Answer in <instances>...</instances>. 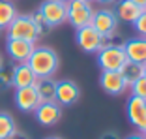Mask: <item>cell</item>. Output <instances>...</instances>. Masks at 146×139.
I'll list each match as a JSON object with an SVG mask.
<instances>
[{"label":"cell","mask_w":146,"mask_h":139,"mask_svg":"<svg viewBox=\"0 0 146 139\" xmlns=\"http://www.w3.org/2000/svg\"><path fill=\"white\" fill-rule=\"evenodd\" d=\"M124 51H125L127 60L137 62V64H144L146 62V38L127 39L124 43Z\"/></svg>","instance_id":"obj_14"},{"label":"cell","mask_w":146,"mask_h":139,"mask_svg":"<svg viewBox=\"0 0 146 139\" xmlns=\"http://www.w3.org/2000/svg\"><path fill=\"white\" fill-rule=\"evenodd\" d=\"M99 4H103V6H111V4H116L118 0H98Z\"/></svg>","instance_id":"obj_28"},{"label":"cell","mask_w":146,"mask_h":139,"mask_svg":"<svg viewBox=\"0 0 146 139\" xmlns=\"http://www.w3.org/2000/svg\"><path fill=\"white\" fill-rule=\"evenodd\" d=\"M84 2H90V4H92V2H94V0H84Z\"/></svg>","instance_id":"obj_34"},{"label":"cell","mask_w":146,"mask_h":139,"mask_svg":"<svg viewBox=\"0 0 146 139\" xmlns=\"http://www.w3.org/2000/svg\"><path fill=\"white\" fill-rule=\"evenodd\" d=\"M17 17V8L11 0H0V28H8V25Z\"/></svg>","instance_id":"obj_19"},{"label":"cell","mask_w":146,"mask_h":139,"mask_svg":"<svg viewBox=\"0 0 146 139\" xmlns=\"http://www.w3.org/2000/svg\"><path fill=\"white\" fill-rule=\"evenodd\" d=\"M125 139H146V137L142 134H133V135H127Z\"/></svg>","instance_id":"obj_29"},{"label":"cell","mask_w":146,"mask_h":139,"mask_svg":"<svg viewBox=\"0 0 146 139\" xmlns=\"http://www.w3.org/2000/svg\"><path fill=\"white\" fill-rule=\"evenodd\" d=\"M6 36H8V39H26L32 43H36V39H38V32H36V26L30 15H19V13L8 25Z\"/></svg>","instance_id":"obj_3"},{"label":"cell","mask_w":146,"mask_h":139,"mask_svg":"<svg viewBox=\"0 0 146 139\" xmlns=\"http://www.w3.org/2000/svg\"><path fill=\"white\" fill-rule=\"evenodd\" d=\"M127 120L133 124L137 130H144L146 128V100L139 98V96H131L127 100Z\"/></svg>","instance_id":"obj_12"},{"label":"cell","mask_w":146,"mask_h":139,"mask_svg":"<svg viewBox=\"0 0 146 139\" xmlns=\"http://www.w3.org/2000/svg\"><path fill=\"white\" fill-rule=\"evenodd\" d=\"M79 98H81V88L75 81L71 79L56 81V104H60L62 107H69L77 104Z\"/></svg>","instance_id":"obj_8"},{"label":"cell","mask_w":146,"mask_h":139,"mask_svg":"<svg viewBox=\"0 0 146 139\" xmlns=\"http://www.w3.org/2000/svg\"><path fill=\"white\" fill-rule=\"evenodd\" d=\"M34 47H36V43L26 41V39H8V41H6V53L9 55V58H11L15 64L28 62Z\"/></svg>","instance_id":"obj_11"},{"label":"cell","mask_w":146,"mask_h":139,"mask_svg":"<svg viewBox=\"0 0 146 139\" xmlns=\"http://www.w3.org/2000/svg\"><path fill=\"white\" fill-rule=\"evenodd\" d=\"M75 41H77V45L84 53H92V55H96V53L105 45V38L99 34L92 25H86V26H82V28H77Z\"/></svg>","instance_id":"obj_6"},{"label":"cell","mask_w":146,"mask_h":139,"mask_svg":"<svg viewBox=\"0 0 146 139\" xmlns=\"http://www.w3.org/2000/svg\"><path fill=\"white\" fill-rule=\"evenodd\" d=\"M36 90H38L39 100L43 102H56V81L52 77H45V79H38L36 81Z\"/></svg>","instance_id":"obj_17"},{"label":"cell","mask_w":146,"mask_h":139,"mask_svg":"<svg viewBox=\"0 0 146 139\" xmlns=\"http://www.w3.org/2000/svg\"><path fill=\"white\" fill-rule=\"evenodd\" d=\"M94 6L84 0H69L68 2V23L77 30L82 26L92 23V15H94Z\"/></svg>","instance_id":"obj_4"},{"label":"cell","mask_w":146,"mask_h":139,"mask_svg":"<svg viewBox=\"0 0 146 139\" xmlns=\"http://www.w3.org/2000/svg\"><path fill=\"white\" fill-rule=\"evenodd\" d=\"M99 85L109 96H120L127 90V85H125L120 72H101Z\"/></svg>","instance_id":"obj_13"},{"label":"cell","mask_w":146,"mask_h":139,"mask_svg":"<svg viewBox=\"0 0 146 139\" xmlns=\"http://www.w3.org/2000/svg\"><path fill=\"white\" fill-rule=\"evenodd\" d=\"M96 55H98V66L101 68V72H120L122 66L127 62L124 45L105 43Z\"/></svg>","instance_id":"obj_2"},{"label":"cell","mask_w":146,"mask_h":139,"mask_svg":"<svg viewBox=\"0 0 146 139\" xmlns=\"http://www.w3.org/2000/svg\"><path fill=\"white\" fill-rule=\"evenodd\" d=\"M142 75H144V77H146V62H144V64H142Z\"/></svg>","instance_id":"obj_30"},{"label":"cell","mask_w":146,"mask_h":139,"mask_svg":"<svg viewBox=\"0 0 146 139\" xmlns=\"http://www.w3.org/2000/svg\"><path fill=\"white\" fill-rule=\"evenodd\" d=\"M135 6H139L141 9H146V0H131Z\"/></svg>","instance_id":"obj_27"},{"label":"cell","mask_w":146,"mask_h":139,"mask_svg":"<svg viewBox=\"0 0 146 139\" xmlns=\"http://www.w3.org/2000/svg\"><path fill=\"white\" fill-rule=\"evenodd\" d=\"M17 132V124H15V118L11 117L6 111H0V139H6Z\"/></svg>","instance_id":"obj_20"},{"label":"cell","mask_w":146,"mask_h":139,"mask_svg":"<svg viewBox=\"0 0 146 139\" xmlns=\"http://www.w3.org/2000/svg\"><path fill=\"white\" fill-rule=\"evenodd\" d=\"M4 64V58H2V55H0V66Z\"/></svg>","instance_id":"obj_32"},{"label":"cell","mask_w":146,"mask_h":139,"mask_svg":"<svg viewBox=\"0 0 146 139\" xmlns=\"http://www.w3.org/2000/svg\"><path fill=\"white\" fill-rule=\"evenodd\" d=\"M13 100H15V105H17L19 111L23 113H34L36 107L41 104L38 96V90L36 87H23V88H15V96H13Z\"/></svg>","instance_id":"obj_10"},{"label":"cell","mask_w":146,"mask_h":139,"mask_svg":"<svg viewBox=\"0 0 146 139\" xmlns=\"http://www.w3.org/2000/svg\"><path fill=\"white\" fill-rule=\"evenodd\" d=\"M133 26H135V30H137V34L141 38H146V9H142V13L135 19Z\"/></svg>","instance_id":"obj_24"},{"label":"cell","mask_w":146,"mask_h":139,"mask_svg":"<svg viewBox=\"0 0 146 139\" xmlns=\"http://www.w3.org/2000/svg\"><path fill=\"white\" fill-rule=\"evenodd\" d=\"M45 139H62V137H58V135H49V137H45Z\"/></svg>","instance_id":"obj_31"},{"label":"cell","mask_w":146,"mask_h":139,"mask_svg":"<svg viewBox=\"0 0 146 139\" xmlns=\"http://www.w3.org/2000/svg\"><path fill=\"white\" fill-rule=\"evenodd\" d=\"M13 87V66H0V90H8Z\"/></svg>","instance_id":"obj_22"},{"label":"cell","mask_w":146,"mask_h":139,"mask_svg":"<svg viewBox=\"0 0 146 139\" xmlns=\"http://www.w3.org/2000/svg\"><path fill=\"white\" fill-rule=\"evenodd\" d=\"M141 134H142V135H144V137H146V128H144V130H142V132H141Z\"/></svg>","instance_id":"obj_33"},{"label":"cell","mask_w":146,"mask_h":139,"mask_svg":"<svg viewBox=\"0 0 146 139\" xmlns=\"http://www.w3.org/2000/svg\"><path fill=\"white\" fill-rule=\"evenodd\" d=\"M34 117L36 120L41 124V126H54V124H58L62 118V105L56 104V102H43V104H39L38 107H36L34 111Z\"/></svg>","instance_id":"obj_9"},{"label":"cell","mask_w":146,"mask_h":139,"mask_svg":"<svg viewBox=\"0 0 146 139\" xmlns=\"http://www.w3.org/2000/svg\"><path fill=\"white\" fill-rule=\"evenodd\" d=\"M6 139H30V137H28L25 132H19L17 130V132H13V134L9 135V137H6Z\"/></svg>","instance_id":"obj_26"},{"label":"cell","mask_w":146,"mask_h":139,"mask_svg":"<svg viewBox=\"0 0 146 139\" xmlns=\"http://www.w3.org/2000/svg\"><path fill=\"white\" fill-rule=\"evenodd\" d=\"M45 21L54 28L64 23H68V2H58V0H43L38 9Z\"/></svg>","instance_id":"obj_7"},{"label":"cell","mask_w":146,"mask_h":139,"mask_svg":"<svg viewBox=\"0 0 146 139\" xmlns=\"http://www.w3.org/2000/svg\"><path fill=\"white\" fill-rule=\"evenodd\" d=\"M99 139H122V137H120L118 134H116V132L109 130V132H103V134L99 135Z\"/></svg>","instance_id":"obj_25"},{"label":"cell","mask_w":146,"mask_h":139,"mask_svg":"<svg viewBox=\"0 0 146 139\" xmlns=\"http://www.w3.org/2000/svg\"><path fill=\"white\" fill-rule=\"evenodd\" d=\"M131 96H139V98L146 100V77L144 75L131 85Z\"/></svg>","instance_id":"obj_23"},{"label":"cell","mask_w":146,"mask_h":139,"mask_svg":"<svg viewBox=\"0 0 146 139\" xmlns=\"http://www.w3.org/2000/svg\"><path fill=\"white\" fill-rule=\"evenodd\" d=\"M26 64L30 66V70L34 72V75L38 79H45V77H52L58 72L60 57L49 45H36Z\"/></svg>","instance_id":"obj_1"},{"label":"cell","mask_w":146,"mask_h":139,"mask_svg":"<svg viewBox=\"0 0 146 139\" xmlns=\"http://www.w3.org/2000/svg\"><path fill=\"white\" fill-rule=\"evenodd\" d=\"M58 2H69V0H58Z\"/></svg>","instance_id":"obj_35"},{"label":"cell","mask_w":146,"mask_h":139,"mask_svg":"<svg viewBox=\"0 0 146 139\" xmlns=\"http://www.w3.org/2000/svg\"><path fill=\"white\" fill-rule=\"evenodd\" d=\"M114 13L118 21H124V23H131L133 25L135 19L142 13V9L139 6H135L131 0H118L116 2V8H114Z\"/></svg>","instance_id":"obj_16"},{"label":"cell","mask_w":146,"mask_h":139,"mask_svg":"<svg viewBox=\"0 0 146 139\" xmlns=\"http://www.w3.org/2000/svg\"><path fill=\"white\" fill-rule=\"evenodd\" d=\"M30 19H32V23H34V26H36L38 38H43V36H49V34H51L52 26L49 25L47 21H45V17H43V15H41L39 11H34V13H30Z\"/></svg>","instance_id":"obj_21"},{"label":"cell","mask_w":146,"mask_h":139,"mask_svg":"<svg viewBox=\"0 0 146 139\" xmlns=\"http://www.w3.org/2000/svg\"><path fill=\"white\" fill-rule=\"evenodd\" d=\"M0 32H2V28H0Z\"/></svg>","instance_id":"obj_36"},{"label":"cell","mask_w":146,"mask_h":139,"mask_svg":"<svg viewBox=\"0 0 146 139\" xmlns=\"http://www.w3.org/2000/svg\"><path fill=\"white\" fill-rule=\"evenodd\" d=\"M120 74H122V77H124L125 85H127V87H131L137 79L142 77V64H137V62L127 60L124 66H122Z\"/></svg>","instance_id":"obj_18"},{"label":"cell","mask_w":146,"mask_h":139,"mask_svg":"<svg viewBox=\"0 0 146 139\" xmlns=\"http://www.w3.org/2000/svg\"><path fill=\"white\" fill-rule=\"evenodd\" d=\"M36 81H38V77L34 75V72L26 62L13 66V87L15 88L32 87V85H36Z\"/></svg>","instance_id":"obj_15"},{"label":"cell","mask_w":146,"mask_h":139,"mask_svg":"<svg viewBox=\"0 0 146 139\" xmlns=\"http://www.w3.org/2000/svg\"><path fill=\"white\" fill-rule=\"evenodd\" d=\"M90 25L94 26L105 39H111L112 36L118 32L120 21H118V17H116L114 9H107L105 8V9H96L94 15H92V23Z\"/></svg>","instance_id":"obj_5"}]
</instances>
